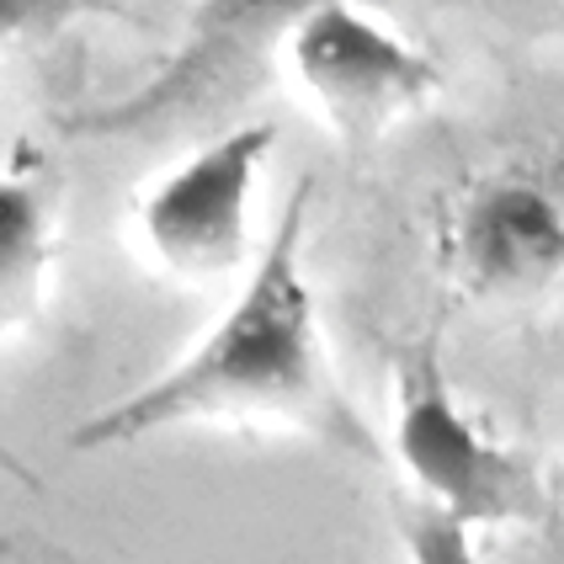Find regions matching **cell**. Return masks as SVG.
<instances>
[{
	"label": "cell",
	"mask_w": 564,
	"mask_h": 564,
	"mask_svg": "<svg viewBox=\"0 0 564 564\" xmlns=\"http://www.w3.org/2000/svg\"><path fill=\"white\" fill-rule=\"evenodd\" d=\"M437 267L469 304L528 310L564 293V155H506L437 208Z\"/></svg>",
	"instance_id": "cell-3"
},
{
	"label": "cell",
	"mask_w": 564,
	"mask_h": 564,
	"mask_svg": "<svg viewBox=\"0 0 564 564\" xmlns=\"http://www.w3.org/2000/svg\"><path fill=\"white\" fill-rule=\"evenodd\" d=\"M394 528L405 543V564H479L469 522L421 496H394Z\"/></svg>",
	"instance_id": "cell-8"
},
{
	"label": "cell",
	"mask_w": 564,
	"mask_h": 564,
	"mask_svg": "<svg viewBox=\"0 0 564 564\" xmlns=\"http://www.w3.org/2000/svg\"><path fill=\"white\" fill-rule=\"evenodd\" d=\"M282 54L346 144H373L442 91L437 59L351 0H319Z\"/></svg>",
	"instance_id": "cell-6"
},
{
	"label": "cell",
	"mask_w": 564,
	"mask_h": 564,
	"mask_svg": "<svg viewBox=\"0 0 564 564\" xmlns=\"http://www.w3.org/2000/svg\"><path fill=\"white\" fill-rule=\"evenodd\" d=\"M310 208L314 182L304 176L219 319L165 373L80 421L69 437L75 453L133 447L182 426H282L362 469L389 464L378 426L341 389L325 351L314 288L304 278Z\"/></svg>",
	"instance_id": "cell-1"
},
{
	"label": "cell",
	"mask_w": 564,
	"mask_h": 564,
	"mask_svg": "<svg viewBox=\"0 0 564 564\" xmlns=\"http://www.w3.org/2000/svg\"><path fill=\"white\" fill-rule=\"evenodd\" d=\"M314 6L319 0H192L171 59L128 96L69 112L64 128L80 139H150L229 112L267 86L293 28Z\"/></svg>",
	"instance_id": "cell-4"
},
{
	"label": "cell",
	"mask_w": 564,
	"mask_h": 564,
	"mask_svg": "<svg viewBox=\"0 0 564 564\" xmlns=\"http://www.w3.org/2000/svg\"><path fill=\"white\" fill-rule=\"evenodd\" d=\"M389 378H394V410L383 453L400 464L410 479V496L453 511L469 528H501V522H543L549 517V485L522 458L485 432L442 368L437 336L389 351Z\"/></svg>",
	"instance_id": "cell-2"
},
{
	"label": "cell",
	"mask_w": 564,
	"mask_h": 564,
	"mask_svg": "<svg viewBox=\"0 0 564 564\" xmlns=\"http://www.w3.org/2000/svg\"><path fill=\"white\" fill-rule=\"evenodd\" d=\"M112 17V22H139L123 0H0V48L22 43H48L75 22Z\"/></svg>",
	"instance_id": "cell-9"
},
{
	"label": "cell",
	"mask_w": 564,
	"mask_h": 564,
	"mask_svg": "<svg viewBox=\"0 0 564 564\" xmlns=\"http://www.w3.org/2000/svg\"><path fill=\"white\" fill-rule=\"evenodd\" d=\"M272 150V123H235L176 160L139 197L144 251L182 282H224L246 272L256 246V192Z\"/></svg>",
	"instance_id": "cell-5"
},
{
	"label": "cell",
	"mask_w": 564,
	"mask_h": 564,
	"mask_svg": "<svg viewBox=\"0 0 564 564\" xmlns=\"http://www.w3.org/2000/svg\"><path fill=\"white\" fill-rule=\"evenodd\" d=\"M54 224H59V192L48 165H0V346L11 330L43 314L54 272ZM0 474H11L28 490L37 485L6 442H0Z\"/></svg>",
	"instance_id": "cell-7"
}]
</instances>
